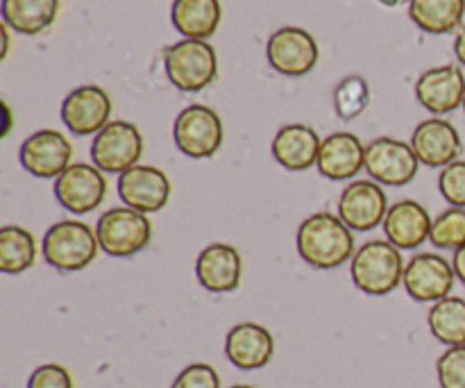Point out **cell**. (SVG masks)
I'll use <instances>...</instances> for the list:
<instances>
[{
  "instance_id": "1",
  "label": "cell",
  "mask_w": 465,
  "mask_h": 388,
  "mask_svg": "<svg viewBox=\"0 0 465 388\" xmlns=\"http://www.w3.org/2000/svg\"><path fill=\"white\" fill-rule=\"evenodd\" d=\"M298 253L309 266L318 271H334L354 257L352 230L330 212H318L304 218L298 227Z\"/></svg>"
},
{
  "instance_id": "2",
  "label": "cell",
  "mask_w": 465,
  "mask_h": 388,
  "mask_svg": "<svg viewBox=\"0 0 465 388\" xmlns=\"http://www.w3.org/2000/svg\"><path fill=\"white\" fill-rule=\"evenodd\" d=\"M402 250L391 241H368L354 253L350 275L354 286L368 295H389L404 282Z\"/></svg>"
},
{
  "instance_id": "3",
  "label": "cell",
  "mask_w": 465,
  "mask_h": 388,
  "mask_svg": "<svg viewBox=\"0 0 465 388\" xmlns=\"http://www.w3.org/2000/svg\"><path fill=\"white\" fill-rule=\"evenodd\" d=\"M166 77L175 89L198 94L218 77V55L209 41L182 39L163 50Z\"/></svg>"
},
{
  "instance_id": "4",
  "label": "cell",
  "mask_w": 465,
  "mask_h": 388,
  "mask_svg": "<svg viewBox=\"0 0 465 388\" xmlns=\"http://www.w3.org/2000/svg\"><path fill=\"white\" fill-rule=\"evenodd\" d=\"M98 234L86 223L68 218L59 221L45 232L41 254L59 273L84 271L98 257Z\"/></svg>"
},
{
  "instance_id": "5",
  "label": "cell",
  "mask_w": 465,
  "mask_h": 388,
  "mask_svg": "<svg viewBox=\"0 0 465 388\" xmlns=\"http://www.w3.org/2000/svg\"><path fill=\"white\" fill-rule=\"evenodd\" d=\"M95 234L100 250H104L109 257H134L148 248L153 239V223L148 214L132 207H114L98 218Z\"/></svg>"
},
{
  "instance_id": "6",
  "label": "cell",
  "mask_w": 465,
  "mask_h": 388,
  "mask_svg": "<svg viewBox=\"0 0 465 388\" xmlns=\"http://www.w3.org/2000/svg\"><path fill=\"white\" fill-rule=\"evenodd\" d=\"M175 145L191 159H209L221 150L225 139L223 118L207 104H189L173 123Z\"/></svg>"
},
{
  "instance_id": "7",
  "label": "cell",
  "mask_w": 465,
  "mask_h": 388,
  "mask_svg": "<svg viewBox=\"0 0 465 388\" xmlns=\"http://www.w3.org/2000/svg\"><path fill=\"white\" fill-rule=\"evenodd\" d=\"M143 154V134L134 123L112 121L94 136L91 162L103 173H125Z\"/></svg>"
},
{
  "instance_id": "8",
  "label": "cell",
  "mask_w": 465,
  "mask_h": 388,
  "mask_svg": "<svg viewBox=\"0 0 465 388\" xmlns=\"http://www.w3.org/2000/svg\"><path fill=\"white\" fill-rule=\"evenodd\" d=\"M268 64L286 77H302L316 68L321 50L304 27L284 25L271 35L266 44Z\"/></svg>"
},
{
  "instance_id": "9",
  "label": "cell",
  "mask_w": 465,
  "mask_h": 388,
  "mask_svg": "<svg viewBox=\"0 0 465 388\" xmlns=\"http://www.w3.org/2000/svg\"><path fill=\"white\" fill-rule=\"evenodd\" d=\"M418 162L411 144L393 139V136H381L366 145V173L377 184L386 186H407L416 180Z\"/></svg>"
},
{
  "instance_id": "10",
  "label": "cell",
  "mask_w": 465,
  "mask_h": 388,
  "mask_svg": "<svg viewBox=\"0 0 465 388\" xmlns=\"http://www.w3.org/2000/svg\"><path fill=\"white\" fill-rule=\"evenodd\" d=\"M104 195H107V180L95 164H71L54 180V198L75 216L98 209Z\"/></svg>"
},
{
  "instance_id": "11",
  "label": "cell",
  "mask_w": 465,
  "mask_h": 388,
  "mask_svg": "<svg viewBox=\"0 0 465 388\" xmlns=\"http://www.w3.org/2000/svg\"><path fill=\"white\" fill-rule=\"evenodd\" d=\"M21 166L41 180H57L73 164V144L59 130H39L21 145Z\"/></svg>"
},
{
  "instance_id": "12",
  "label": "cell",
  "mask_w": 465,
  "mask_h": 388,
  "mask_svg": "<svg viewBox=\"0 0 465 388\" xmlns=\"http://www.w3.org/2000/svg\"><path fill=\"white\" fill-rule=\"evenodd\" d=\"M454 266L436 253L413 254L411 262L404 268V289L416 303H439L448 298L452 291Z\"/></svg>"
},
{
  "instance_id": "13",
  "label": "cell",
  "mask_w": 465,
  "mask_h": 388,
  "mask_svg": "<svg viewBox=\"0 0 465 388\" xmlns=\"http://www.w3.org/2000/svg\"><path fill=\"white\" fill-rule=\"evenodd\" d=\"M389 198L375 180H354L339 200V216L352 232H371L384 223Z\"/></svg>"
},
{
  "instance_id": "14",
  "label": "cell",
  "mask_w": 465,
  "mask_h": 388,
  "mask_svg": "<svg viewBox=\"0 0 465 388\" xmlns=\"http://www.w3.org/2000/svg\"><path fill=\"white\" fill-rule=\"evenodd\" d=\"M112 98L98 85L77 86L62 104V121L73 134L91 136L112 123Z\"/></svg>"
},
{
  "instance_id": "15",
  "label": "cell",
  "mask_w": 465,
  "mask_h": 388,
  "mask_svg": "<svg viewBox=\"0 0 465 388\" xmlns=\"http://www.w3.org/2000/svg\"><path fill=\"white\" fill-rule=\"evenodd\" d=\"M118 195L125 207L141 214H157L171 198V180L162 168L136 164L118 177Z\"/></svg>"
},
{
  "instance_id": "16",
  "label": "cell",
  "mask_w": 465,
  "mask_h": 388,
  "mask_svg": "<svg viewBox=\"0 0 465 388\" xmlns=\"http://www.w3.org/2000/svg\"><path fill=\"white\" fill-rule=\"evenodd\" d=\"M416 98L434 116L454 112L463 104L465 75L457 64L430 68L416 82Z\"/></svg>"
},
{
  "instance_id": "17",
  "label": "cell",
  "mask_w": 465,
  "mask_h": 388,
  "mask_svg": "<svg viewBox=\"0 0 465 388\" xmlns=\"http://www.w3.org/2000/svg\"><path fill=\"white\" fill-rule=\"evenodd\" d=\"M411 148L418 162L431 168H445L457 162L461 154L463 144L457 127L445 118H427L413 130Z\"/></svg>"
},
{
  "instance_id": "18",
  "label": "cell",
  "mask_w": 465,
  "mask_h": 388,
  "mask_svg": "<svg viewBox=\"0 0 465 388\" xmlns=\"http://www.w3.org/2000/svg\"><path fill=\"white\" fill-rule=\"evenodd\" d=\"M243 275V262L234 245L212 244L198 254L195 277L209 293H232L239 289Z\"/></svg>"
},
{
  "instance_id": "19",
  "label": "cell",
  "mask_w": 465,
  "mask_h": 388,
  "mask_svg": "<svg viewBox=\"0 0 465 388\" xmlns=\"http://www.w3.org/2000/svg\"><path fill=\"white\" fill-rule=\"evenodd\" d=\"M316 166L331 182L354 180L366 168V145L352 132H334L322 141Z\"/></svg>"
},
{
  "instance_id": "20",
  "label": "cell",
  "mask_w": 465,
  "mask_h": 388,
  "mask_svg": "<svg viewBox=\"0 0 465 388\" xmlns=\"http://www.w3.org/2000/svg\"><path fill=\"white\" fill-rule=\"evenodd\" d=\"M225 354L241 371H259L275 357V339L259 323H239L227 334Z\"/></svg>"
},
{
  "instance_id": "21",
  "label": "cell",
  "mask_w": 465,
  "mask_h": 388,
  "mask_svg": "<svg viewBox=\"0 0 465 388\" xmlns=\"http://www.w3.org/2000/svg\"><path fill=\"white\" fill-rule=\"evenodd\" d=\"M431 223H434V218L418 200L404 198L395 203L393 207H389V214H386V241H391L400 250H416L418 245L430 239Z\"/></svg>"
},
{
  "instance_id": "22",
  "label": "cell",
  "mask_w": 465,
  "mask_h": 388,
  "mask_svg": "<svg viewBox=\"0 0 465 388\" xmlns=\"http://www.w3.org/2000/svg\"><path fill=\"white\" fill-rule=\"evenodd\" d=\"M321 136L304 123H291L277 130L272 139V157L286 171H307L316 166L321 154Z\"/></svg>"
},
{
  "instance_id": "23",
  "label": "cell",
  "mask_w": 465,
  "mask_h": 388,
  "mask_svg": "<svg viewBox=\"0 0 465 388\" xmlns=\"http://www.w3.org/2000/svg\"><path fill=\"white\" fill-rule=\"evenodd\" d=\"M171 21L184 39L207 41L223 21L221 0H173Z\"/></svg>"
},
{
  "instance_id": "24",
  "label": "cell",
  "mask_w": 465,
  "mask_h": 388,
  "mask_svg": "<svg viewBox=\"0 0 465 388\" xmlns=\"http://www.w3.org/2000/svg\"><path fill=\"white\" fill-rule=\"evenodd\" d=\"M62 0H3V23L18 35L35 36L54 25Z\"/></svg>"
},
{
  "instance_id": "25",
  "label": "cell",
  "mask_w": 465,
  "mask_h": 388,
  "mask_svg": "<svg viewBox=\"0 0 465 388\" xmlns=\"http://www.w3.org/2000/svg\"><path fill=\"white\" fill-rule=\"evenodd\" d=\"M465 0H409V18L430 35H448L463 23Z\"/></svg>"
},
{
  "instance_id": "26",
  "label": "cell",
  "mask_w": 465,
  "mask_h": 388,
  "mask_svg": "<svg viewBox=\"0 0 465 388\" xmlns=\"http://www.w3.org/2000/svg\"><path fill=\"white\" fill-rule=\"evenodd\" d=\"M36 254V239L25 227L5 225L0 230V271L7 275H21L35 266Z\"/></svg>"
},
{
  "instance_id": "27",
  "label": "cell",
  "mask_w": 465,
  "mask_h": 388,
  "mask_svg": "<svg viewBox=\"0 0 465 388\" xmlns=\"http://www.w3.org/2000/svg\"><path fill=\"white\" fill-rule=\"evenodd\" d=\"M430 330L436 341H440L448 348L454 345H465V300L457 295H448V298L434 303L430 309Z\"/></svg>"
},
{
  "instance_id": "28",
  "label": "cell",
  "mask_w": 465,
  "mask_h": 388,
  "mask_svg": "<svg viewBox=\"0 0 465 388\" xmlns=\"http://www.w3.org/2000/svg\"><path fill=\"white\" fill-rule=\"evenodd\" d=\"M368 104H371V86L366 77L348 75L336 85L334 109L341 121H354L366 112Z\"/></svg>"
},
{
  "instance_id": "29",
  "label": "cell",
  "mask_w": 465,
  "mask_h": 388,
  "mask_svg": "<svg viewBox=\"0 0 465 388\" xmlns=\"http://www.w3.org/2000/svg\"><path fill=\"white\" fill-rule=\"evenodd\" d=\"M430 241L439 250H459L465 245V209L452 207L434 218Z\"/></svg>"
},
{
  "instance_id": "30",
  "label": "cell",
  "mask_w": 465,
  "mask_h": 388,
  "mask_svg": "<svg viewBox=\"0 0 465 388\" xmlns=\"http://www.w3.org/2000/svg\"><path fill=\"white\" fill-rule=\"evenodd\" d=\"M440 388H465V345L448 348L436 362Z\"/></svg>"
},
{
  "instance_id": "31",
  "label": "cell",
  "mask_w": 465,
  "mask_h": 388,
  "mask_svg": "<svg viewBox=\"0 0 465 388\" xmlns=\"http://www.w3.org/2000/svg\"><path fill=\"white\" fill-rule=\"evenodd\" d=\"M440 195L448 200L452 207L465 209V162L457 159L450 166H445L439 175Z\"/></svg>"
},
{
  "instance_id": "32",
  "label": "cell",
  "mask_w": 465,
  "mask_h": 388,
  "mask_svg": "<svg viewBox=\"0 0 465 388\" xmlns=\"http://www.w3.org/2000/svg\"><path fill=\"white\" fill-rule=\"evenodd\" d=\"M171 388H221V377L209 363H191L175 377Z\"/></svg>"
},
{
  "instance_id": "33",
  "label": "cell",
  "mask_w": 465,
  "mask_h": 388,
  "mask_svg": "<svg viewBox=\"0 0 465 388\" xmlns=\"http://www.w3.org/2000/svg\"><path fill=\"white\" fill-rule=\"evenodd\" d=\"M27 388H75L68 368L59 363H44L30 375Z\"/></svg>"
},
{
  "instance_id": "34",
  "label": "cell",
  "mask_w": 465,
  "mask_h": 388,
  "mask_svg": "<svg viewBox=\"0 0 465 388\" xmlns=\"http://www.w3.org/2000/svg\"><path fill=\"white\" fill-rule=\"evenodd\" d=\"M452 266H454V275H457V280L465 286V245H461L459 250H454Z\"/></svg>"
},
{
  "instance_id": "35",
  "label": "cell",
  "mask_w": 465,
  "mask_h": 388,
  "mask_svg": "<svg viewBox=\"0 0 465 388\" xmlns=\"http://www.w3.org/2000/svg\"><path fill=\"white\" fill-rule=\"evenodd\" d=\"M454 55H457V59L461 62V66L465 68V27L459 30L457 39H454Z\"/></svg>"
},
{
  "instance_id": "36",
  "label": "cell",
  "mask_w": 465,
  "mask_h": 388,
  "mask_svg": "<svg viewBox=\"0 0 465 388\" xmlns=\"http://www.w3.org/2000/svg\"><path fill=\"white\" fill-rule=\"evenodd\" d=\"M0 32H3V53H0V57L5 59V57H7V50H9V27L3 23Z\"/></svg>"
},
{
  "instance_id": "37",
  "label": "cell",
  "mask_w": 465,
  "mask_h": 388,
  "mask_svg": "<svg viewBox=\"0 0 465 388\" xmlns=\"http://www.w3.org/2000/svg\"><path fill=\"white\" fill-rule=\"evenodd\" d=\"M381 3H384V5H391V7H393V5L404 3V0H381Z\"/></svg>"
},
{
  "instance_id": "38",
  "label": "cell",
  "mask_w": 465,
  "mask_h": 388,
  "mask_svg": "<svg viewBox=\"0 0 465 388\" xmlns=\"http://www.w3.org/2000/svg\"><path fill=\"white\" fill-rule=\"evenodd\" d=\"M230 388H254V386H248V384H236V386H230Z\"/></svg>"
},
{
  "instance_id": "39",
  "label": "cell",
  "mask_w": 465,
  "mask_h": 388,
  "mask_svg": "<svg viewBox=\"0 0 465 388\" xmlns=\"http://www.w3.org/2000/svg\"><path fill=\"white\" fill-rule=\"evenodd\" d=\"M463 109H465V98H463Z\"/></svg>"
}]
</instances>
